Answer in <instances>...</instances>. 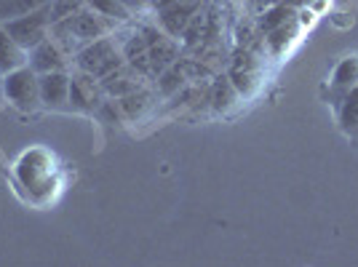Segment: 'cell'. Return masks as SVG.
<instances>
[{
	"label": "cell",
	"instance_id": "cell-1",
	"mask_svg": "<svg viewBox=\"0 0 358 267\" xmlns=\"http://www.w3.org/2000/svg\"><path fill=\"white\" fill-rule=\"evenodd\" d=\"M16 177L35 195V201H48L57 185V161L45 147H30L16 161Z\"/></svg>",
	"mask_w": 358,
	"mask_h": 267
},
{
	"label": "cell",
	"instance_id": "cell-2",
	"mask_svg": "<svg viewBox=\"0 0 358 267\" xmlns=\"http://www.w3.org/2000/svg\"><path fill=\"white\" fill-rule=\"evenodd\" d=\"M123 62H126L123 59V51H120V45L115 43V38H110V35L80 45L78 54H75L78 70L94 75L96 80H102V78H107L110 73H115Z\"/></svg>",
	"mask_w": 358,
	"mask_h": 267
},
{
	"label": "cell",
	"instance_id": "cell-3",
	"mask_svg": "<svg viewBox=\"0 0 358 267\" xmlns=\"http://www.w3.org/2000/svg\"><path fill=\"white\" fill-rule=\"evenodd\" d=\"M3 96L8 104H14L19 113H38L41 102V75L30 64L16 67L8 75H3Z\"/></svg>",
	"mask_w": 358,
	"mask_h": 267
},
{
	"label": "cell",
	"instance_id": "cell-4",
	"mask_svg": "<svg viewBox=\"0 0 358 267\" xmlns=\"http://www.w3.org/2000/svg\"><path fill=\"white\" fill-rule=\"evenodd\" d=\"M3 27L8 30V35L14 38L16 43L30 54L35 45L43 43L45 38L51 35V6L38 8V11H32L27 16H19L14 22H6Z\"/></svg>",
	"mask_w": 358,
	"mask_h": 267
},
{
	"label": "cell",
	"instance_id": "cell-5",
	"mask_svg": "<svg viewBox=\"0 0 358 267\" xmlns=\"http://www.w3.org/2000/svg\"><path fill=\"white\" fill-rule=\"evenodd\" d=\"M139 32H142L145 41H148L152 75H161L166 67L177 64L179 62V41L177 38H171L169 32L161 30V27H155V24H145Z\"/></svg>",
	"mask_w": 358,
	"mask_h": 267
},
{
	"label": "cell",
	"instance_id": "cell-6",
	"mask_svg": "<svg viewBox=\"0 0 358 267\" xmlns=\"http://www.w3.org/2000/svg\"><path fill=\"white\" fill-rule=\"evenodd\" d=\"M105 89L102 83L89 73H78L70 80V110L78 113H96L99 104L105 102Z\"/></svg>",
	"mask_w": 358,
	"mask_h": 267
},
{
	"label": "cell",
	"instance_id": "cell-7",
	"mask_svg": "<svg viewBox=\"0 0 358 267\" xmlns=\"http://www.w3.org/2000/svg\"><path fill=\"white\" fill-rule=\"evenodd\" d=\"M70 80L67 70L41 75V102L45 110H70Z\"/></svg>",
	"mask_w": 358,
	"mask_h": 267
},
{
	"label": "cell",
	"instance_id": "cell-8",
	"mask_svg": "<svg viewBox=\"0 0 358 267\" xmlns=\"http://www.w3.org/2000/svg\"><path fill=\"white\" fill-rule=\"evenodd\" d=\"M27 64L38 75L43 73H57V70H67V54L62 51V45L48 35L43 43H38L27 54Z\"/></svg>",
	"mask_w": 358,
	"mask_h": 267
},
{
	"label": "cell",
	"instance_id": "cell-9",
	"mask_svg": "<svg viewBox=\"0 0 358 267\" xmlns=\"http://www.w3.org/2000/svg\"><path fill=\"white\" fill-rule=\"evenodd\" d=\"M209 102L220 115H233L246 99L241 96L238 89L233 86V80H230L227 75H220V78H214V83H211Z\"/></svg>",
	"mask_w": 358,
	"mask_h": 267
},
{
	"label": "cell",
	"instance_id": "cell-10",
	"mask_svg": "<svg viewBox=\"0 0 358 267\" xmlns=\"http://www.w3.org/2000/svg\"><path fill=\"white\" fill-rule=\"evenodd\" d=\"M142 78H145V75L136 73L134 67H129V64L123 62L115 73H110L107 78H102L99 83H102V89H105L107 96L120 99V96H126V94H134V91L142 89Z\"/></svg>",
	"mask_w": 358,
	"mask_h": 267
},
{
	"label": "cell",
	"instance_id": "cell-11",
	"mask_svg": "<svg viewBox=\"0 0 358 267\" xmlns=\"http://www.w3.org/2000/svg\"><path fill=\"white\" fill-rule=\"evenodd\" d=\"M356 83H358V57H348V59H343L334 67V73L329 78V104L334 107Z\"/></svg>",
	"mask_w": 358,
	"mask_h": 267
},
{
	"label": "cell",
	"instance_id": "cell-12",
	"mask_svg": "<svg viewBox=\"0 0 358 267\" xmlns=\"http://www.w3.org/2000/svg\"><path fill=\"white\" fill-rule=\"evenodd\" d=\"M120 51H123V59H126L129 67H134L136 73H142V75H152L148 41H145V35H142L139 30L129 35V41L120 45Z\"/></svg>",
	"mask_w": 358,
	"mask_h": 267
},
{
	"label": "cell",
	"instance_id": "cell-13",
	"mask_svg": "<svg viewBox=\"0 0 358 267\" xmlns=\"http://www.w3.org/2000/svg\"><path fill=\"white\" fill-rule=\"evenodd\" d=\"M227 78L233 80V86L238 89V94L243 99H254L262 83H265V70H254V67H241V64H233L227 70Z\"/></svg>",
	"mask_w": 358,
	"mask_h": 267
},
{
	"label": "cell",
	"instance_id": "cell-14",
	"mask_svg": "<svg viewBox=\"0 0 358 267\" xmlns=\"http://www.w3.org/2000/svg\"><path fill=\"white\" fill-rule=\"evenodd\" d=\"M337 113V123L353 142H358V83L345 94L340 102L334 104Z\"/></svg>",
	"mask_w": 358,
	"mask_h": 267
},
{
	"label": "cell",
	"instance_id": "cell-15",
	"mask_svg": "<svg viewBox=\"0 0 358 267\" xmlns=\"http://www.w3.org/2000/svg\"><path fill=\"white\" fill-rule=\"evenodd\" d=\"M24 64H27V51L0 24V75H8L11 70L24 67Z\"/></svg>",
	"mask_w": 358,
	"mask_h": 267
},
{
	"label": "cell",
	"instance_id": "cell-16",
	"mask_svg": "<svg viewBox=\"0 0 358 267\" xmlns=\"http://www.w3.org/2000/svg\"><path fill=\"white\" fill-rule=\"evenodd\" d=\"M51 3L54 0H0V24L14 22L19 16H27L38 8H45Z\"/></svg>",
	"mask_w": 358,
	"mask_h": 267
},
{
	"label": "cell",
	"instance_id": "cell-17",
	"mask_svg": "<svg viewBox=\"0 0 358 267\" xmlns=\"http://www.w3.org/2000/svg\"><path fill=\"white\" fill-rule=\"evenodd\" d=\"M185 86H187V75L182 73V67H179V64H171V67H166L164 73L158 75V94L166 96V99L177 96Z\"/></svg>",
	"mask_w": 358,
	"mask_h": 267
},
{
	"label": "cell",
	"instance_id": "cell-18",
	"mask_svg": "<svg viewBox=\"0 0 358 267\" xmlns=\"http://www.w3.org/2000/svg\"><path fill=\"white\" fill-rule=\"evenodd\" d=\"M118 107H120L123 120L142 118V115H145V110L150 107V94L145 89L134 91V94H126V96H120L118 99Z\"/></svg>",
	"mask_w": 358,
	"mask_h": 267
},
{
	"label": "cell",
	"instance_id": "cell-19",
	"mask_svg": "<svg viewBox=\"0 0 358 267\" xmlns=\"http://www.w3.org/2000/svg\"><path fill=\"white\" fill-rule=\"evenodd\" d=\"M294 16H297V11H294L292 6H273V8H268V11L262 14V19H259V30H262V35H268V32H273L275 27L292 22Z\"/></svg>",
	"mask_w": 358,
	"mask_h": 267
},
{
	"label": "cell",
	"instance_id": "cell-20",
	"mask_svg": "<svg viewBox=\"0 0 358 267\" xmlns=\"http://www.w3.org/2000/svg\"><path fill=\"white\" fill-rule=\"evenodd\" d=\"M94 11H99L102 16L113 19V22H129L131 11L123 6V0H86Z\"/></svg>",
	"mask_w": 358,
	"mask_h": 267
},
{
	"label": "cell",
	"instance_id": "cell-21",
	"mask_svg": "<svg viewBox=\"0 0 358 267\" xmlns=\"http://www.w3.org/2000/svg\"><path fill=\"white\" fill-rule=\"evenodd\" d=\"M83 6H86V0H54V3H51V24L59 22V19H67V16L78 14Z\"/></svg>",
	"mask_w": 358,
	"mask_h": 267
},
{
	"label": "cell",
	"instance_id": "cell-22",
	"mask_svg": "<svg viewBox=\"0 0 358 267\" xmlns=\"http://www.w3.org/2000/svg\"><path fill=\"white\" fill-rule=\"evenodd\" d=\"M123 6L134 14V11H145V8L150 6V0H123Z\"/></svg>",
	"mask_w": 358,
	"mask_h": 267
}]
</instances>
